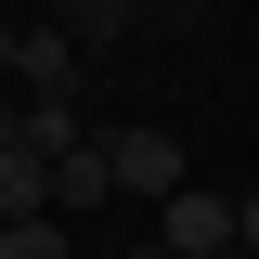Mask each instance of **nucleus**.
Wrapping results in <instances>:
<instances>
[{"label": "nucleus", "mask_w": 259, "mask_h": 259, "mask_svg": "<svg viewBox=\"0 0 259 259\" xmlns=\"http://www.w3.org/2000/svg\"><path fill=\"white\" fill-rule=\"evenodd\" d=\"M221 259H246V246H221Z\"/></svg>", "instance_id": "nucleus-13"}, {"label": "nucleus", "mask_w": 259, "mask_h": 259, "mask_svg": "<svg viewBox=\"0 0 259 259\" xmlns=\"http://www.w3.org/2000/svg\"><path fill=\"white\" fill-rule=\"evenodd\" d=\"M13 91L26 104H78V39L65 26H13Z\"/></svg>", "instance_id": "nucleus-2"}, {"label": "nucleus", "mask_w": 259, "mask_h": 259, "mask_svg": "<svg viewBox=\"0 0 259 259\" xmlns=\"http://www.w3.org/2000/svg\"><path fill=\"white\" fill-rule=\"evenodd\" d=\"M65 233H78L65 207H39V221H0V259H65Z\"/></svg>", "instance_id": "nucleus-7"}, {"label": "nucleus", "mask_w": 259, "mask_h": 259, "mask_svg": "<svg viewBox=\"0 0 259 259\" xmlns=\"http://www.w3.org/2000/svg\"><path fill=\"white\" fill-rule=\"evenodd\" d=\"M52 207H65V221H91V207H117V143H104V130H78V143L52 156Z\"/></svg>", "instance_id": "nucleus-1"}, {"label": "nucleus", "mask_w": 259, "mask_h": 259, "mask_svg": "<svg viewBox=\"0 0 259 259\" xmlns=\"http://www.w3.org/2000/svg\"><path fill=\"white\" fill-rule=\"evenodd\" d=\"M156 246H182V259H221V246H233V194H194V182H182V194L156 207Z\"/></svg>", "instance_id": "nucleus-4"}, {"label": "nucleus", "mask_w": 259, "mask_h": 259, "mask_svg": "<svg viewBox=\"0 0 259 259\" xmlns=\"http://www.w3.org/2000/svg\"><path fill=\"white\" fill-rule=\"evenodd\" d=\"M39 207H52V156L0 130V221H39Z\"/></svg>", "instance_id": "nucleus-5"}, {"label": "nucleus", "mask_w": 259, "mask_h": 259, "mask_svg": "<svg viewBox=\"0 0 259 259\" xmlns=\"http://www.w3.org/2000/svg\"><path fill=\"white\" fill-rule=\"evenodd\" d=\"M117 259H182V246H156V233H143V246H117Z\"/></svg>", "instance_id": "nucleus-10"}, {"label": "nucleus", "mask_w": 259, "mask_h": 259, "mask_svg": "<svg viewBox=\"0 0 259 259\" xmlns=\"http://www.w3.org/2000/svg\"><path fill=\"white\" fill-rule=\"evenodd\" d=\"M104 143H117V194H182V130H104Z\"/></svg>", "instance_id": "nucleus-3"}, {"label": "nucleus", "mask_w": 259, "mask_h": 259, "mask_svg": "<svg viewBox=\"0 0 259 259\" xmlns=\"http://www.w3.org/2000/svg\"><path fill=\"white\" fill-rule=\"evenodd\" d=\"M0 78H13V26H0Z\"/></svg>", "instance_id": "nucleus-11"}, {"label": "nucleus", "mask_w": 259, "mask_h": 259, "mask_svg": "<svg viewBox=\"0 0 259 259\" xmlns=\"http://www.w3.org/2000/svg\"><path fill=\"white\" fill-rule=\"evenodd\" d=\"M233 246H246V259H259V182H246V194H233Z\"/></svg>", "instance_id": "nucleus-9"}, {"label": "nucleus", "mask_w": 259, "mask_h": 259, "mask_svg": "<svg viewBox=\"0 0 259 259\" xmlns=\"http://www.w3.org/2000/svg\"><path fill=\"white\" fill-rule=\"evenodd\" d=\"M13 143H39V156H65V143H78V104H13Z\"/></svg>", "instance_id": "nucleus-8"}, {"label": "nucleus", "mask_w": 259, "mask_h": 259, "mask_svg": "<svg viewBox=\"0 0 259 259\" xmlns=\"http://www.w3.org/2000/svg\"><path fill=\"white\" fill-rule=\"evenodd\" d=\"M130 13H143V0H65V39L104 52V39H130Z\"/></svg>", "instance_id": "nucleus-6"}, {"label": "nucleus", "mask_w": 259, "mask_h": 259, "mask_svg": "<svg viewBox=\"0 0 259 259\" xmlns=\"http://www.w3.org/2000/svg\"><path fill=\"white\" fill-rule=\"evenodd\" d=\"M0 130H13V104H0Z\"/></svg>", "instance_id": "nucleus-12"}]
</instances>
